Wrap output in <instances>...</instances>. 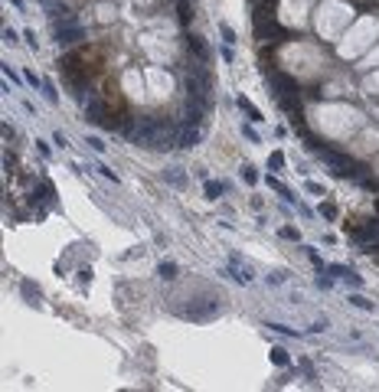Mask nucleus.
I'll use <instances>...</instances> for the list:
<instances>
[{"mask_svg":"<svg viewBox=\"0 0 379 392\" xmlns=\"http://www.w3.org/2000/svg\"><path fill=\"white\" fill-rule=\"evenodd\" d=\"M157 128H160V118H137L134 125L125 128V137L131 144H137V147H154Z\"/></svg>","mask_w":379,"mask_h":392,"instance_id":"f257e3e1","label":"nucleus"},{"mask_svg":"<svg viewBox=\"0 0 379 392\" xmlns=\"http://www.w3.org/2000/svg\"><path fill=\"white\" fill-rule=\"evenodd\" d=\"M222 274H229L232 281H239V284H252L255 281V271L249 268V261H245L242 255H229V268Z\"/></svg>","mask_w":379,"mask_h":392,"instance_id":"f03ea898","label":"nucleus"},{"mask_svg":"<svg viewBox=\"0 0 379 392\" xmlns=\"http://www.w3.org/2000/svg\"><path fill=\"white\" fill-rule=\"evenodd\" d=\"M180 144V131H177L167 118H160V128H157V137H154V150H170Z\"/></svg>","mask_w":379,"mask_h":392,"instance_id":"7ed1b4c3","label":"nucleus"},{"mask_svg":"<svg viewBox=\"0 0 379 392\" xmlns=\"http://www.w3.org/2000/svg\"><path fill=\"white\" fill-rule=\"evenodd\" d=\"M53 36H56L59 46H72V43L85 39V30L79 23H53Z\"/></svg>","mask_w":379,"mask_h":392,"instance_id":"20e7f679","label":"nucleus"},{"mask_svg":"<svg viewBox=\"0 0 379 392\" xmlns=\"http://www.w3.org/2000/svg\"><path fill=\"white\" fill-rule=\"evenodd\" d=\"M206 111H209V102H206V98H187V102H183V121H187V125H199L206 118Z\"/></svg>","mask_w":379,"mask_h":392,"instance_id":"39448f33","label":"nucleus"},{"mask_svg":"<svg viewBox=\"0 0 379 392\" xmlns=\"http://www.w3.org/2000/svg\"><path fill=\"white\" fill-rule=\"evenodd\" d=\"M85 118L92 121V125H98V128H111V125H115L105 102H88V105H85Z\"/></svg>","mask_w":379,"mask_h":392,"instance_id":"423d86ee","label":"nucleus"},{"mask_svg":"<svg viewBox=\"0 0 379 392\" xmlns=\"http://www.w3.org/2000/svg\"><path fill=\"white\" fill-rule=\"evenodd\" d=\"M327 271L333 274V278H340V281H347L350 288H363V278L353 271V268H343V265H327Z\"/></svg>","mask_w":379,"mask_h":392,"instance_id":"0eeeda50","label":"nucleus"},{"mask_svg":"<svg viewBox=\"0 0 379 392\" xmlns=\"http://www.w3.org/2000/svg\"><path fill=\"white\" fill-rule=\"evenodd\" d=\"M187 49L193 53V59H199V63H209V46L203 43V36H196V33H187Z\"/></svg>","mask_w":379,"mask_h":392,"instance_id":"6e6552de","label":"nucleus"},{"mask_svg":"<svg viewBox=\"0 0 379 392\" xmlns=\"http://www.w3.org/2000/svg\"><path fill=\"white\" fill-rule=\"evenodd\" d=\"M199 141H203V131H199V125H187V128L180 131V144H177V147L190 150V147H196Z\"/></svg>","mask_w":379,"mask_h":392,"instance_id":"1a4fd4ad","label":"nucleus"},{"mask_svg":"<svg viewBox=\"0 0 379 392\" xmlns=\"http://www.w3.org/2000/svg\"><path fill=\"white\" fill-rule=\"evenodd\" d=\"M236 105H239V108L245 111V115H249V121H265V118H261V111L255 108V105L249 102V98H245V95H239V98H236Z\"/></svg>","mask_w":379,"mask_h":392,"instance_id":"9d476101","label":"nucleus"},{"mask_svg":"<svg viewBox=\"0 0 379 392\" xmlns=\"http://www.w3.org/2000/svg\"><path fill=\"white\" fill-rule=\"evenodd\" d=\"M177 20H180L183 26L193 23V7H190V0H177Z\"/></svg>","mask_w":379,"mask_h":392,"instance_id":"9b49d317","label":"nucleus"},{"mask_svg":"<svg viewBox=\"0 0 379 392\" xmlns=\"http://www.w3.org/2000/svg\"><path fill=\"white\" fill-rule=\"evenodd\" d=\"M203 193H206V199H219V196L226 193V183H219V180H206V183H203Z\"/></svg>","mask_w":379,"mask_h":392,"instance_id":"f8f14e48","label":"nucleus"},{"mask_svg":"<svg viewBox=\"0 0 379 392\" xmlns=\"http://www.w3.org/2000/svg\"><path fill=\"white\" fill-rule=\"evenodd\" d=\"M350 304H353V307H360V311H376V304H373V301L370 298H366V294H360V291H353V294H350Z\"/></svg>","mask_w":379,"mask_h":392,"instance_id":"ddd939ff","label":"nucleus"},{"mask_svg":"<svg viewBox=\"0 0 379 392\" xmlns=\"http://www.w3.org/2000/svg\"><path fill=\"white\" fill-rule=\"evenodd\" d=\"M177 271H180V268H177L174 261H160V265H157V274L164 278V281H174V278H177Z\"/></svg>","mask_w":379,"mask_h":392,"instance_id":"4468645a","label":"nucleus"},{"mask_svg":"<svg viewBox=\"0 0 379 392\" xmlns=\"http://www.w3.org/2000/svg\"><path fill=\"white\" fill-rule=\"evenodd\" d=\"M271 363H275V366H291V356H288V350L275 346V350H271Z\"/></svg>","mask_w":379,"mask_h":392,"instance_id":"2eb2a0df","label":"nucleus"},{"mask_svg":"<svg viewBox=\"0 0 379 392\" xmlns=\"http://www.w3.org/2000/svg\"><path fill=\"white\" fill-rule=\"evenodd\" d=\"M219 36H222V43H226V46H232V43H239L236 30H232L229 23H219Z\"/></svg>","mask_w":379,"mask_h":392,"instance_id":"dca6fc26","label":"nucleus"},{"mask_svg":"<svg viewBox=\"0 0 379 392\" xmlns=\"http://www.w3.org/2000/svg\"><path fill=\"white\" fill-rule=\"evenodd\" d=\"M164 180L170 183V187H187V177L177 173V170H164Z\"/></svg>","mask_w":379,"mask_h":392,"instance_id":"f3484780","label":"nucleus"},{"mask_svg":"<svg viewBox=\"0 0 379 392\" xmlns=\"http://www.w3.org/2000/svg\"><path fill=\"white\" fill-rule=\"evenodd\" d=\"M85 144L95 150V154H105V147H108V144H105L102 137H98V134H88V137H85Z\"/></svg>","mask_w":379,"mask_h":392,"instance_id":"a211bd4d","label":"nucleus"},{"mask_svg":"<svg viewBox=\"0 0 379 392\" xmlns=\"http://www.w3.org/2000/svg\"><path fill=\"white\" fill-rule=\"evenodd\" d=\"M43 95H46V102H59V92H56V85H53V82H49V78H46V82H43Z\"/></svg>","mask_w":379,"mask_h":392,"instance_id":"6ab92c4d","label":"nucleus"},{"mask_svg":"<svg viewBox=\"0 0 379 392\" xmlns=\"http://www.w3.org/2000/svg\"><path fill=\"white\" fill-rule=\"evenodd\" d=\"M268 167H271V170H281V167H284V154H281V150H275V154L268 157Z\"/></svg>","mask_w":379,"mask_h":392,"instance_id":"aec40b11","label":"nucleus"},{"mask_svg":"<svg viewBox=\"0 0 379 392\" xmlns=\"http://www.w3.org/2000/svg\"><path fill=\"white\" fill-rule=\"evenodd\" d=\"M95 170L102 173L105 180H111V183H118V173H115V170H108V164H98V167H95Z\"/></svg>","mask_w":379,"mask_h":392,"instance_id":"412c9836","label":"nucleus"},{"mask_svg":"<svg viewBox=\"0 0 379 392\" xmlns=\"http://www.w3.org/2000/svg\"><path fill=\"white\" fill-rule=\"evenodd\" d=\"M320 216H324V219H337V206L333 203H320Z\"/></svg>","mask_w":379,"mask_h":392,"instance_id":"4be33fe9","label":"nucleus"},{"mask_svg":"<svg viewBox=\"0 0 379 392\" xmlns=\"http://www.w3.org/2000/svg\"><path fill=\"white\" fill-rule=\"evenodd\" d=\"M281 239H291V242H301V232L294 226H284L281 229Z\"/></svg>","mask_w":379,"mask_h":392,"instance_id":"5701e85b","label":"nucleus"},{"mask_svg":"<svg viewBox=\"0 0 379 392\" xmlns=\"http://www.w3.org/2000/svg\"><path fill=\"white\" fill-rule=\"evenodd\" d=\"M20 291H23L26 298H40V288H36V284H30V281H23V284H20Z\"/></svg>","mask_w":379,"mask_h":392,"instance_id":"b1692460","label":"nucleus"},{"mask_svg":"<svg viewBox=\"0 0 379 392\" xmlns=\"http://www.w3.org/2000/svg\"><path fill=\"white\" fill-rule=\"evenodd\" d=\"M242 180H245V183H258V173H255V167H242Z\"/></svg>","mask_w":379,"mask_h":392,"instance_id":"393cba45","label":"nucleus"},{"mask_svg":"<svg viewBox=\"0 0 379 392\" xmlns=\"http://www.w3.org/2000/svg\"><path fill=\"white\" fill-rule=\"evenodd\" d=\"M327 324H330V321H327L324 314H320V317H317V321L311 324V330H314V333H324V330H327Z\"/></svg>","mask_w":379,"mask_h":392,"instance_id":"a878e982","label":"nucleus"},{"mask_svg":"<svg viewBox=\"0 0 379 392\" xmlns=\"http://www.w3.org/2000/svg\"><path fill=\"white\" fill-rule=\"evenodd\" d=\"M23 78H26V85H30V88H43V78H40V75H33V72H23Z\"/></svg>","mask_w":379,"mask_h":392,"instance_id":"bb28decb","label":"nucleus"},{"mask_svg":"<svg viewBox=\"0 0 379 392\" xmlns=\"http://www.w3.org/2000/svg\"><path fill=\"white\" fill-rule=\"evenodd\" d=\"M304 187H308V193H314V196H324V187H320V183L308 180V183H304Z\"/></svg>","mask_w":379,"mask_h":392,"instance_id":"cd10ccee","label":"nucleus"},{"mask_svg":"<svg viewBox=\"0 0 379 392\" xmlns=\"http://www.w3.org/2000/svg\"><path fill=\"white\" fill-rule=\"evenodd\" d=\"M23 39L30 43V49H36V46H40V43H36V33H33V30H23Z\"/></svg>","mask_w":379,"mask_h":392,"instance_id":"c85d7f7f","label":"nucleus"},{"mask_svg":"<svg viewBox=\"0 0 379 392\" xmlns=\"http://www.w3.org/2000/svg\"><path fill=\"white\" fill-rule=\"evenodd\" d=\"M53 144H56V147H69V144H65V134H63V131H56V134H53Z\"/></svg>","mask_w":379,"mask_h":392,"instance_id":"c756f323","label":"nucleus"},{"mask_svg":"<svg viewBox=\"0 0 379 392\" xmlns=\"http://www.w3.org/2000/svg\"><path fill=\"white\" fill-rule=\"evenodd\" d=\"M242 134H245V137H249V141H255V144H258V134H255V131H252V128H249V125H242Z\"/></svg>","mask_w":379,"mask_h":392,"instance_id":"7c9ffc66","label":"nucleus"},{"mask_svg":"<svg viewBox=\"0 0 379 392\" xmlns=\"http://www.w3.org/2000/svg\"><path fill=\"white\" fill-rule=\"evenodd\" d=\"M268 281H271V284H281V281H284V271H271Z\"/></svg>","mask_w":379,"mask_h":392,"instance_id":"2f4dec72","label":"nucleus"},{"mask_svg":"<svg viewBox=\"0 0 379 392\" xmlns=\"http://www.w3.org/2000/svg\"><path fill=\"white\" fill-rule=\"evenodd\" d=\"M278 0H252V7H275Z\"/></svg>","mask_w":379,"mask_h":392,"instance_id":"473e14b6","label":"nucleus"},{"mask_svg":"<svg viewBox=\"0 0 379 392\" xmlns=\"http://www.w3.org/2000/svg\"><path fill=\"white\" fill-rule=\"evenodd\" d=\"M363 187H366V190H376V193H379V180H363Z\"/></svg>","mask_w":379,"mask_h":392,"instance_id":"72a5a7b5","label":"nucleus"},{"mask_svg":"<svg viewBox=\"0 0 379 392\" xmlns=\"http://www.w3.org/2000/svg\"><path fill=\"white\" fill-rule=\"evenodd\" d=\"M10 3H13L16 10H23V0H10Z\"/></svg>","mask_w":379,"mask_h":392,"instance_id":"f704fd0d","label":"nucleus"},{"mask_svg":"<svg viewBox=\"0 0 379 392\" xmlns=\"http://www.w3.org/2000/svg\"><path fill=\"white\" fill-rule=\"evenodd\" d=\"M40 3H46V7H49V3H53V0H40Z\"/></svg>","mask_w":379,"mask_h":392,"instance_id":"c9c22d12","label":"nucleus"},{"mask_svg":"<svg viewBox=\"0 0 379 392\" xmlns=\"http://www.w3.org/2000/svg\"><path fill=\"white\" fill-rule=\"evenodd\" d=\"M376 212H379V199H376Z\"/></svg>","mask_w":379,"mask_h":392,"instance_id":"e433bc0d","label":"nucleus"}]
</instances>
